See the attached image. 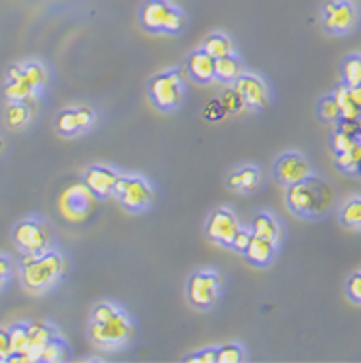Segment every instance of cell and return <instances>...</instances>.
Masks as SVG:
<instances>
[{
	"mask_svg": "<svg viewBox=\"0 0 361 363\" xmlns=\"http://www.w3.org/2000/svg\"><path fill=\"white\" fill-rule=\"evenodd\" d=\"M333 203V189L327 182L309 176L307 180L294 184L288 189V205L294 213L315 217L327 213Z\"/></svg>",
	"mask_w": 361,
	"mask_h": 363,
	"instance_id": "1",
	"label": "cell"
},
{
	"mask_svg": "<svg viewBox=\"0 0 361 363\" xmlns=\"http://www.w3.org/2000/svg\"><path fill=\"white\" fill-rule=\"evenodd\" d=\"M64 271V259L60 253L56 252H45L41 255H33L28 253L23 261H21V277H23V284L39 292L49 288L56 279L62 274Z\"/></svg>",
	"mask_w": 361,
	"mask_h": 363,
	"instance_id": "2",
	"label": "cell"
},
{
	"mask_svg": "<svg viewBox=\"0 0 361 363\" xmlns=\"http://www.w3.org/2000/svg\"><path fill=\"white\" fill-rule=\"evenodd\" d=\"M141 26L149 31H165V33H178L184 28V16L180 10L167 2V0H147L141 14Z\"/></svg>",
	"mask_w": 361,
	"mask_h": 363,
	"instance_id": "3",
	"label": "cell"
},
{
	"mask_svg": "<svg viewBox=\"0 0 361 363\" xmlns=\"http://www.w3.org/2000/svg\"><path fill=\"white\" fill-rule=\"evenodd\" d=\"M58 207L62 217L70 223H82L89 217L95 207V194L91 191L87 184H72L62 191L58 199Z\"/></svg>",
	"mask_w": 361,
	"mask_h": 363,
	"instance_id": "4",
	"label": "cell"
},
{
	"mask_svg": "<svg viewBox=\"0 0 361 363\" xmlns=\"http://www.w3.org/2000/svg\"><path fill=\"white\" fill-rule=\"evenodd\" d=\"M133 335V327L130 319L122 311L112 315L111 319L103 323H93L91 325V338L93 342L104 348H116L130 340Z\"/></svg>",
	"mask_w": 361,
	"mask_h": 363,
	"instance_id": "5",
	"label": "cell"
},
{
	"mask_svg": "<svg viewBox=\"0 0 361 363\" xmlns=\"http://www.w3.org/2000/svg\"><path fill=\"white\" fill-rule=\"evenodd\" d=\"M114 196L124 205L126 209L141 211L153 199V189L143 178H130V176H118L114 186Z\"/></svg>",
	"mask_w": 361,
	"mask_h": 363,
	"instance_id": "6",
	"label": "cell"
},
{
	"mask_svg": "<svg viewBox=\"0 0 361 363\" xmlns=\"http://www.w3.org/2000/svg\"><path fill=\"white\" fill-rule=\"evenodd\" d=\"M14 242L26 253L41 255V253L47 252L50 244V230L41 223L23 220L16 226Z\"/></svg>",
	"mask_w": 361,
	"mask_h": 363,
	"instance_id": "7",
	"label": "cell"
},
{
	"mask_svg": "<svg viewBox=\"0 0 361 363\" xmlns=\"http://www.w3.org/2000/svg\"><path fill=\"white\" fill-rule=\"evenodd\" d=\"M182 74L180 72H168V74H160L151 79L149 91L153 97L155 105L165 111H170L180 103L182 99Z\"/></svg>",
	"mask_w": 361,
	"mask_h": 363,
	"instance_id": "8",
	"label": "cell"
},
{
	"mask_svg": "<svg viewBox=\"0 0 361 363\" xmlns=\"http://www.w3.org/2000/svg\"><path fill=\"white\" fill-rule=\"evenodd\" d=\"M218 290H221V279L213 271L195 272L194 277L189 279V301L194 306H197V308H209V306H213L216 301V296H218Z\"/></svg>",
	"mask_w": 361,
	"mask_h": 363,
	"instance_id": "9",
	"label": "cell"
},
{
	"mask_svg": "<svg viewBox=\"0 0 361 363\" xmlns=\"http://www.w3.org/2000/svg\"><path fill=\"white\" fill-rule=\"evenodd\" d=\"M357 23V10L350 0H331L325 4V28L333 33H346Z\"/></svg>",
	"mask_w": 361,
	"mask_h": 363,
	"instance_id": "10",
	"label": "cell"
},
{
	"mask_svg": "<svg viewBox=\"0 0 361 363\" xmlns=\"http://www.w3.org/2000/svg\"><path fill=\"white\" fill-rule=\"evenodd\" d=\"M52 338H55V335H52V330H50L47 325H43V323H33V325H29L28 348L23 350L21 354H10V357H8L6 362H39V359H41V352Z\"/></svg>",
	"mask_w": 361,
	"mask_h": 363,
	"instance_id": "11",
	"label": "cell"
},
{
	"mask_svg": "<svg viewBox=\"0 0 361 363\" xmlns=\"http://www.w3.org/2000/svg\"><path fill=\"white\" fill-rule=\"evenodd\" d=\"M238 230H240V223H238L236 215L230 209H216L215 213L211 215V218H209L207 234L209 238H213L215 242L232 245Z\"/></svg>",
	"mask_w": 361,
	"mask_h": 363,
	"instance_id": "12",
	"label": "cell"
},
{
	"mask_svg": "<svg viewBox=\"0 0 361 363\" xmlns=\"http://www.w3.org/2000/svg\"><path fill=\"white\" fill-rule=\"evenodd\" d=\"M277 176L286 186H294L311 176V164L298 153H288L277 162Z\"/></svg>",
	"mask_w": 361,
	"mask_h": 363,
	"instance_id": "13",
	"label": "cell"
},
{
	"mask_svg": "<svg viewBox=\"0 0 361 363\" xmlns=\"http://www.w3.org/2000/svg\"><path fill=\"white\" fill-rule=\"evenodd\" d=\"M234 89L240 93V97L243 99V103L253 108H263L269 103V89L265 85L263 79H259L257 76H248L242 74L238 77Z\"/></svg>",
	"mask_w": 361,
	"mask_h": 363,
	"instance_id": "14",
	"label": "cell"
},
{
	"mask_svg": "<svg viewBox=\"0 0 361 363\" xmlns=\"http://www.w3.org/2000/svg\"><path fill=\"white\" fill-rule=\"evenodd\" d=\"M118 174L106 167H91L85 170V184L97 197H109L114 194Z\"/></svg>",
	"mask_w": 361,
	"mask_h": 363,
	"instance_id": "15",
	"label": "cell"
},
{
	"mask_svg": "<svg viewBox=\"0 0 361 363\" xmlns=\"http://www.w3.org/2000/svg\"><path fill=\"white\" fill-rule=\"evenodd\" d=\"M8 79H10V84L6 85V97L10 101H29V99H33L35 87L31 82H29V77L26 76V72L23 68H18V66H12L10 72H8Z\"/></svg>",
	"mask_w": 361,
	"mask_h": 363,
	"instance_id": "16",
	"label": "cell"
},
{
	"mask_svg": "<svg viewBox=\"0 0 361 363\" xmlns=\"http://www.w3.org/2000/svg\"><path fill=\"white\" fill-rule=\"evenodd\" d=\"M188 72L189 76L194 77L199 84H209L215 77V58H211L207 52L197 50L189 56L188 60Z\"/></svg>",
	"mask_w": 361,
	"mask_h": 363,
	"instance_id": "17",
	"label": "cell"
},
{
	"mask_svg": "<svg viewBox=\"0 0 361 363\" xmlns=\"http://www.w3.org/2000/svg\"><path fill=\"white\" fill-rule=\"evenodd\" d=\"M272 255H274V244L253 234L250 245L245 250V257L255 265H267V263H271Z\"/></svg>",
	"mask_w": 361,
	"mask_h": 363,
	"instance_id": "18",
	"label": "cell"
},
{
	"mask_svg": "<svg viewBox=\"0 0 361 363\" xmlns=\"http://www.w3.org/2000/svg\"><path fill=\"white\" fill-rule=\"evenodd\" d=\"M259 180H261V174H259L257 168L245 167L230 176L228 186L232 189H238V191H251V189L257 188Z\"/></svg>",
	"mask_w": 361,
	"mask_h": 363,
	"instance_id": "19",
	"label": "cell"
},
{
	"mask_svg": "<svg viewBox=\"0 0 361 363\" xmlns=\"http://www.w3.org/2000/svg\"><path fill=\"white\" fill-rule=\"evenodd\" d=\"M251 232L259 238H265L272 244L277 245L278 238H280V226L272 217L269 215H257V217L251 220Z\"/></svg>",
	"mask_w": 361,
	"mask_h": 363,
	"instance_id": "20",
	"label": "cell"
},
{
	"mask_svg": "<svg viewBox=\"0 0 361 363\" xmlns=\"http://www.w3.org/2000/svg\"><path fill=\"white\" fill-rule=\"evenodd\" d=\"M242 62L232 55L215 60V77L221 82H236L242 76Z\"/></svg>",
	"mask_w": 361,
	"mask_h": 363,
	"instance_id": "21",
	"label": "cell"
},
{
	"mask_svg": "<svg viewBox=\"0 0 361 363\" xmlns=\"http://www.w3.org/2000/svg\"><path fill=\"white\" fill-rule=\"evenodd\" d=\"M334 99L338 103V108H340V118L344 120H357L361 114V108L355 105V101L352 99V93H350V87L348 85H342L338 89L334 91Z\"/></svg>",
	"mask_w": 361,
	"mask_h": 363,
	"instance_id": "22",
	"label": "cell"
},
{
	"mask_svg": "<svg viewBox=\"0 0 361 363\" xmlns=\"http://www.w3.org/2000/svg\"><path fill=\"white\" fill-rule=\"evenodd\" d=\"M201 50L216 60V58H223V56L234 55V45L226 35H211L205 39Z\"/></svg>",
	"mask_w": 361,
	"mask_h": 363,
	"instance_id": "23",
	"label": "cell"
},
{
	"mask_svg": "<svg viewBox=\"0 0 361 363\" xmlns=\"http://www.w3.org/2000/svg\"><path fill=\"white\" fill-rule=\"evenodd\" d=\"M29 118H31V111L23 101H14L12 105H8L6 124L10 128H21L23 124H28Z\"/></svg>",
	"mask_w": 361,
	"mask_h": 363,
	"instance_id": "24",
	"label": "cell"
},
{
	"mask_svg": "<svg viewBox=\"0 0 361 363\" xmlns=\"http://www.w3.org/2000/svg\"><path fill=\"white\" fill-rule=\"evenodd\" d=\"M342 77L348 87H357L361 84V56H348L342 66Z\"/></svg>",
	"mask_w": 361,
	"mask_h": 363,
	"instance_id": "25",
	"label": "cell"
},
{
	"mask_svg": "<svg viewBox=\"0 0 361 363\" xmlns=\"http://www.w3.org/2000/svg\"><path fill=\"white\" fill-rule=\"evenodd\" d=\"M336 164L342 168V170H348V172H355L361 164V140L355 143L350 151H344V153H336Z\"/></svg>",
	"mask_w": 361,
	"mask_h": 363,
	"instance_id": "26",
	"label": "cell"
},
{
	"mask_svg": "<svg viewBox=\"0 0 361 363\" xmlns=\"http://www.w3.org/2000/svg\"><path fill=\"white\" fill-rule=\"evenodd\" d=\"M56 130L64 135H72L82 130L79 126V118H77V111H64L58 114L56 118Z\"/></svg>",
	"mask_w": 361,
	"mask_h": 363,
	"instance_id": "27",
	"label": "cell"
},
{
	"mask_svg": "<svg viewBox=\"0 0 361 363\" xmlns=\"http://www.w3.org/2000/svg\"><path fill=\"white\" fill-rule=\"evenodd\" d=\"M340 220L346 226L361 228V199H352V201L344 205V209L340 213Z\"/></svg>",
	"mask_w": 361,
	"mask_h": 363,
	"instance_id": "28",
	"label": "cell"
},
{
	"mask_svg": "<svg viewBox=\"0 0 361 363\" xmlns=\"http://www.w3.org/2000/svg\"><path fill=\"white\" fill-rule=\"evenodd\" d=\"M10 333V344H12V354H21L28 348L29 340V325H14L8 330Z\"/></svg>",
	"mask_w": 361,
	"mask_h": 363,
	"instance_id": "29",
	"label": "cell"
},
{
	"mask_svg": "<svg viewBox=\"0 0 361 363\" xmlns=\"http://www.w3.org/2000/svg\"><path fill=\"white\" fill-rule=\"evenodd\" d=\"M64 357H66V344L58 338H52L41 352L39 362H62Z\"/></svg>",
	"mask_w": 361,
	"mask_h": 363,
	"instance_id": "30",
	"label": "cell"
},
{
	"mask_svg": "<svg viewBox=\"0 0 361 363\" xmlns=\"http://www.w3.org/2000/svg\"><path fill=\"white\" fill-rule=\"evenodd\" d=\"M242 362V348L236 344H226L216 350V363H238Z\"/></svg>",
	"mask_w": 361,
	"mask_h": 363,
	"instance_id": "31",
	"label": "cell"
},
{
	"mask_svg": "<svg viewBox=\"0 0 361 363\" xmlns=\"http://www.w3.org/2000/svg\"><path fill=\"white\" fill-rule=\"evenodd\" d=\"M221 105H223L224 112H238L245 106V103H243V99L240 97V93L236 89H228L223 93Z\"/></svg>",
	"mask_w": 361,
	"mask_h": 363,
	"instance_id": "32",
	"label": "cell"
},
{
	"mask_svg": "<svg viewBox=\"0 0 361 363\" xmlns=\"http://www.w3.org/2000/svg\"><path fill=\"white\" fill-rule=\"evenodd\" d=\"M319 114H321V118L328 120V122L340 118V108H338V103H336L334 95L333 97H325L323 101H321Z\"/></svg>",
	"mask_w": 361,
	"mask_h": 363,
	"instance_id": "33",
	"label": "cell"
},
{
	"mask_svg": "<svg viewBox=\"0 0 361 363\" xmlns=\"http://www.w3.org/2000/svg\"><path fill=\"white\" fill-rule=\"evenodd\" d=\"M23 72H26V76L29 77V82L39 89L41 85H45V82H47V72H45V68H43L41 64H28L26 68H23Z\"/></svg>",
	"mask_w": 361,
	"mask_h": 363,
	"instance_id": "34",
	"label": "cell"
},
{
	"mask_svg": "<svg viewBox=\"0 0 361 363\" xmlns=\"http://www.w3.org/2000/svg\"><path fill=\"white\" fill-rule=\"evenodd\" d=\"M357 141H360L357 138H352L344 132H336L333 135V149L336 153H344V151H350Z\"/></svg>",
	"mask_w": 361,
	"mask_h": 363,
	"instance_id": "35",
	"label": "cell"
},
{
	"mask_svg": "<svg viewBox=\"0 0 361 363\" xmlns=\"http://www.w3.org/2000/svg\"><path fill=\"white\" fill-rule=\"evenodd\" d=\"M120 309L116 306H112L109 301H103V303H97L95 309H93V323H103L106 319H111L112 315L118 313Z\"/></svg>",
	"mask_w": 361,
	"mask_h": 363,
	"instance_id": "36",
	"label": "cell"
},
{
	"mask_svg": "<svg viewBox=\"0 0 361 363\" xmlns=\"http://www.w3.org/2000/svg\"><path fill=\"white\" fill-rule=\"evenodd\" d=\"M251 236H253V232L250 230H238V234L234 236V242H232V247L236 250V252L240 253H245V250H248V245H250L251 242Z\"/></svg>",
	"mask_w": 361,
	"mask_h": 363,
	"instance_id": "37",
	"label": "cell"
},
{
	"mask_svg": "<svg viewBox=\"0 0 361 363\" xmlns=\"http://www.w3.org/2000/svg\"><path fill=\"white\" fill-rule=\"evenodd\" d=\"M348 294L354 301H361V272H355L348 280Z\"/></svg>",
	"mask_w": 361,
	"mask_h": 363,
	"instance_id": "38",
	"label": "cell"
},
{
	"mask_svg": "<svg viewBox=\"0 0 361 363\" xmlns=\"http://www.w3.org/2000/svg\"><path fill=\"white\" fill-rule=\"evenodd\" d=\"M12 354V344H10V333L0 328V362H6Z\"/></svg>",
	"mask_w": 361,
	"mask_h": 363,
	"instance_id": "39",
	"label": "cell"
},
{
	"mask_svg": "<svg viewBox=\"0 0 361 363\" xmlns=\"http://www.w3.org/2000/svg\"><path fill=\"white\" fill-rule=\"evenodd\" d=\"M338 132H344L348 135H352V138H361V130L360 124H357V120H340V124H338Z\"/></svg>",
	"mask_w": 361,
	"mask_h": 363,
	"instance_id": "40",
	"label": "cell"
},
{
	"mask_svg": "<svg viewBox=\"0 0 361 363\" xmlns=\"http://www.w3.org/2000/svg\"><path fill=\"white\" fill-rule=\"evenodd\" d=\"M77 118H79V126L82 130L85 128H89L93 124V120H95V114L91 111L89 106H82V108H77Z\"/></svg>",
	"mask_w": 361,
	"mask_h": 363,
	"instance_id": "41",
	"label": "cell"
},
{
	"mask_svg": "<svg viewBox=\"0 0 361 363\" xmlns=\"http://www.w3.org/2000/svg\"><path fill=\"white\" fill-rule=\"evenodd\" d=\"M188 362H195V363H213L216 362V350H203L199 354H195V356H189Z\"/></svg>",
	"mask_w": 361,
	"mask_h": 363,
	"instance_id": "42",
	"label": "cell"
},
{
	"mask_svg": "<svg viewBox=\"0 0 361 363\" xmlns=\"http://www.w3.org/2000/svg\"><path fill=\"white\" fill-rule=\"evenodd\" d=\"M223 112H224V108H223V105H221V101H216L215 105L209 106L205 114L209 116V120H218L221 116H223Z\"/></svg>",
	"mask_w": 361,
	"mask_h": 363,
	"instance_id": "43",
	"label": "cell"
},
{
	"mask_svg": "<svg viewBox=\"0 0 361 363\" xmlns=\"http://www.w3.org/2000/svg\"><path fill=\"white\" fill-rule=\"evenodd\" d=\"M8 272H10V263H8V259L0 257V288L4 284V279L8 277Z\"/></svg>",
	"mask_w": 361,
	"mask_h": 363,
	"instance_id": "44",
	"label": "cell"
},
{
	"mask_svg": "<svg viewBox=\"0 0 361 363\" xmlns=\"http://www.w3.org/2000/svg\"><path fill=\"white\" fill-rule=\"evenodd\" d=\"M350 93H352V99L355 101V105L361 108V84L357 87H350Z\"/></svg>",
	"mask_w": 361,
	"mask_h": 363,
	"instance_id": "45",
	"label": "cell"
},
{
	"mask_svg": "<svg viewBox=\"0 0 361 363\" xmlns=\"http://www.w3.org/2000/svg\"><path fill=\"white\" fill-rule=\"evenodd\" d=\"M2 149H4V143H2V140H0V153H2Z\"/></svg>",
	"mask_w": 361,
	"mask_h": 363,
	"instance_id": "46",
	"label": "cell"
},
{
	"mask_svg": "<svg viewBox=\"0 0 361 363\" xmlns=\"http://www.w3.org/2000/svg\"><path fill=\"white\" fill-rule=\"evenodd\" d=\"M357 124H360V130H361V114H360V118H357Z\"/></svg>",
	"mask_w": 361,
	"mask_h": 363,
	"instance_id": "47",
	"label": "cell"
},
{
	"mask_svg": "<svg viewBox=\"0 0 361 363\" xmlns=\"http://www.w3.org/2000/svg\"><path fill=\"white\" fill-rule=\"evenodd\" d=\"M357 170H360V172H361V164H360V168H357Z\"/></svg>",
	"mask_w": 361,
	"mask_h": 363,
	"instance_id": "48",
	"label": "cell"
}]
</instances>
